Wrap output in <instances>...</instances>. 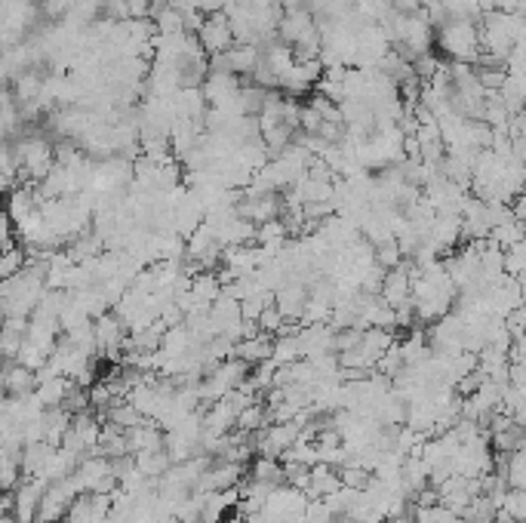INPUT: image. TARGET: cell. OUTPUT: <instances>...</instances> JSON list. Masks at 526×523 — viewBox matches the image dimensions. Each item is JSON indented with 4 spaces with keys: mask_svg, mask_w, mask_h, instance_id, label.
<instances>
[{
    "mask_svg": "<svg viewBox=\"0 0 526 523\" xmlns=\"http://www.w3.org/2000/svg\"><path fill=\"white\" fill-rule=\"evenodd\" d=\"M136 468H139L142 478H148V480H157L160 474H167V468L173 462H169V456H167V449H151V453H136Z\"/></svg>",
    "mask_w": 526,
    "mask_h": 523,
    "instance_id": "cell-11",
    "label": "cell"
},
{
    "mask_svg": "<svg viewBox=\"0 0 526 523\" xmlns=\"http://www.w3.org/2000/svg\"><path fill=\"white\" fill-rule=\"evenodd\" d=\"M333 511L327 508L323 498H309V505L302 508V523H333Z\"/></svg>",
    "mask_w": 526,
    "mask_h": 523,
    "instance_id": "cell-15",
    "label": "cell"
},
{
    "mask_svg": "<svg viewBox=\"0 0 526 523\" xmlns=\"http://www.w3.org/2000/svg\"><path fill=\"white\" fill-rule=\"evenodd\" d=\"M309 105L314 111L320 115V120H329V124H342V111H339V105L336 102H329L327 96H320V93H314Z\"/></svg>",
    "mask_w": 526,
    "mask_h": 523,
    "instance_id": "cell-16",
    "label": "cell"
},
{
    "mask_svg": "<svg viewBox=\"0 0 526 523\" xmlns=\"http://www.w3.org/2000/svg\"><path fill=\"white\" fill-rule=\"evenodd\" d=\"M487 440H490L492 456H511V453H521V449H523V425L511 422V425H508V428L487 434Z\"/></svg>",
    "mask_w": 526,
    "mask_h": 523,
    "instance_id": "cell-10",
    "label": "cell"
},
{
    "mask_svg": "<svg viewBox=\"0 0 526 523\" xmlns=\"http://www.w3.org/2000/svg\"><path fill=\"white\" fill-rule=\"evenodd\" d=\"M44 75H37L35 68H25L13 77V102L15 105H28V102H37L40 93H44Z\"/></svg>",
    "mask_w": 526,
    "mask_h": 523,
    "instance_id": "cell-8",
    "label": "cell"
},
{
    "mask_svg": "<svg viewBox=\"0 0 526 523\" xmlns=\"http://www.w3.org/2000/svg\"><path fill=\"white\" fill-rule=\"evenodd\" d=\"M126 327L120 324V317L115 311H105L99 317H93V339H96V354L102 357L115 360L120 364L124 357V348H126Z\"/></svg>",
    "mask_w": 526,
    "mask_h": 523,
    "instance_id": "cell-2",
    "label": "cell"
},
{
    "mask_svg": "<svg viewBox=\"0 0 526 523\" xmlns=\"http://www.w3.org/2000/svg\"><path fill=\"white\" fill-rule=\"evenodd\" d=\"M0 523H15V518H13L10 511H6V514H0Z\"/></svg>",
    "mask_w": 526,
    "mask_h": 523,
    "instance_id": "cell-17",
    "label": "cell"
},
{
    "mask_svg": "<svg viewBox=\"0 0 526 523\" xmlns=\"http://www.w3.org/2000/svg\"><path fill=\"white\" fill-rule=\"evenodd\" d=\"M437 46L456 62H471L480 53V37H477V22L474 19H447L443 25H437Z\"/></svg>",
    "mask_w": 526,
    "mask_h": 523,
    "instance_id": "cell-1",
    "label": "cell"
},
{
    "mask_svg": "<svg viewBox=\"0 0 526 523\" xmlns=\"http://www.w3.org/2000/svg\"><path fill=\"white\" fill-rule=\"evenodd\" d=\"M234 213L240 216L244 222L265 225L271 219H280V195H258V197H238L234 204Z\"/></svg>",
    "mask_w": 526,
    "mask_h": 523,
    "instance_id": "cell-5",
    "label": "cell"
},
{
    "mask_svg": "<svg viewBox=\"0 0 526 523\" xmlns=\"http://www.w3.org/2000/svg\"><path fill=\"white\" fill-rule=\"evenodd\" d=\"M65 391H68V379H65V376H53V379L46 382H37L35 397L40 400V407L50 409V407H62Z\"/></svg>",
    "mask_w": 526,
    "mask_h": 523,
    "instance_id": "cell-12",
    "label": "cell"
},
{
    "mask_svg": "<svg viewBox=\"0 0 526 523\" xmlns=\"http://www.w3.org/2000/svg\"><path fill=\"white\" fill-rule=\"evenodd\" d=\"M262 59V46L258 44H234L228 53H225V68L238 77H249Z\"/></svg>",
    "mask_w": 526,
    "mask_h": 523,
    "instance_id": "cell-7",
    "label": "cell"
},
{
    "mask_svg": "<svg viewBox=\"0 0 526 523\" xmlns=\"http://www.w3.org/2000/svg\"><path fill=\"white\" fill-rule=\"evenodd\" d=\"M126 447L129 453H151V449H164V431L157 428L151 418H142L136 428L126 431Z\"/></svg>",
    "mask_w": 526,
    "mask_h": 523,
    "instance_id": "cell-6",
    "label": "cell"
},
{
    "mask_svg": "<svg viewBox=\"0 0 526 523\" xmlns=\"http://www.w3.org/2000/svg\"><path fill=\"white\" fill-rule=\"evenodd\" d=\"M25 249L22 246H15V244H10L6 249H0V284L4 280H10L13 275H19L22 268H25Z\"/></svg>",
    "mask_w": 526,
    "mask_h": 523,
    "instance_id": "cell-13",
    "label": "cell"
},
{
    "mask_svg": "<svg viewBox=\"0 0 526 523\" xmlns=\"http://www.w3.org/2000/svg\"><path fill=\"white\" fill-rule=\"evenodd\" d=\"M56 523H71V520H65V518H62V520H56Z\"/></svg>",
    "mask_w": 526,
    "mask_h": 523,
    "instance_id": "cell-19",
    "label": "cell"
},
{
    "mask_svg": "<svg viewBox=\"0 0 526 523\" xmlns=\"http://www.w3.org/2000/svg\"><path fill=\"white\" fill-rule=\"evenodd\" d=\"M6 320V308H4V302H0V324Z\"/></svg>",
    "mask_w": 526,
    "mask_h": 523,
    "instance_id": "cell-18",
    "label": "cell"
},
{
    "mask_svg": "<svg viewBox=\"0 0 526 523\" xmlns=\"http://www.w3.org/2000/svg\"><path fill=\"white\" fill-rule=\"evenodd\" d=\"M499 511H505L511 520L523 523V518H526V489H511V487H508L505 496L499 498Z\"/></svg>",
    "mask_w": 526,
    "mask_h": 523,
    "instance_id": "cell-14",
    "label": "cell"
},
{
    "mask_svg": "<svg viewBox=\"0 0 526 523\" xmlns=\"http://www.w3.org/2000/svg\"><path fill=\"white\" fill-rule=\"evenodd\" d=\"M249 480H256V484L262 487H283L287 480H283V462L280 458H268V456H253V465H249Z\"/></svg>",
    "mask_w": 526,
    "mask_h": 523,
    "instance_id": "cell-9",
    "label": "cell"
},
{
    "mask_svg": "<svg viewBox=\"0 0 526 523\" xmlns=\"http://www.w3.org/2000/svg\"><path fill=\"white\" fill-rule=\"evenodd\" d=\"M46 484L40 478H25L13 487V502H10V511L15 523H35L37 518V505H40V496H44Z\"/></svg>",
    "mask_w": 526,
    "mask_h": 523,
    "instance_id": "cell-4",
    "label": "cell"
},
{
    "mask_svg": "<svg viewBox=\"0 0 526 523\" xmlns=\"http://www.w3.org/2000/svg\"><path fill=\"white\" fill-rule=\"evenodd\" d=\"M197 44L200 50L207 55H218V53H228L234 46V35H231V25H228V15L225 13H209L204 15V22H200L197 28Z\"/></svg>",
    "mask_w": 526,
    "mask_h": 523,
    "instance_id": "cell-3",
    "label": "cell"
}]
</instances>
